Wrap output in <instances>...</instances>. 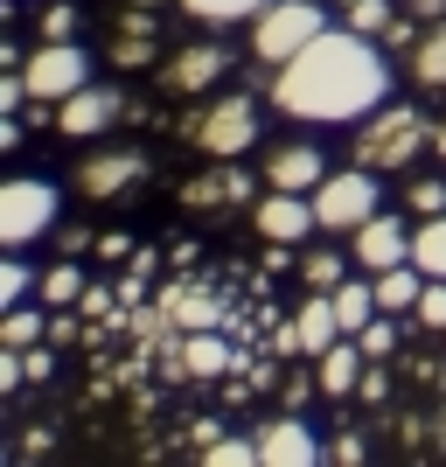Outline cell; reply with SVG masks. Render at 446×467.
Masks as SVG:
<instances>
[{"label": "cell", "mask_w": 446, "mask_h": 467, "mask_svg": "<svg viewBox=\"0 0 446 467\" xmlns=\"http://www.w3.org/2000/svg\"><path fill=\"white\" fill-rule=\"evenodd\" d=\"M258 7H272V0H182V15L202 21V28H237V21H252Z\"/></svg>", "instance_id": "603a6c76"}, {"label": "cell", "mask_w": 446, "mask_h": 467, "mask_svg": "<svg viewBox=\"0 0 446 467\" xmlns=\"http://www.w3.org/2000/svg\"><path fill=\"white\" fill-rule=\"evenodd\" d=\"M258 182L237 168V161H210L195 182H182V210H202V216H223V210H244Z\"/></svg>", "instance_id": "8fae6325"}, {"label": "cell", "mask_w": 446, "mask_h": 467, "mask_svg": "<svg viewBox=\"0 0 446 467\" xmlns=\"http://www.w3.org/2000/svg\"><path fill=\"white\" fill-rule=\"evenodd\" d=\"M244 28H252V57L265 63V70H279L286 57H300V49L328 28V15H321V0H272Z\"/></svg>", "instance_id": "277c9868"}, {"label": "cell", "mask_w": 446, "mask_h": 467, "mask_svg": "<svg viewBox=\"0 0 446 467\" xmlns=\"http://www.w3.org/2000/svg\"><path fill=\"white\" fill-rule=\"evenodd\" d=\"M21 84H28V98H42V105H63L70 91L91 84V57H84L78 42H42L36 57L21 63Z\"/></svg>", "instance_id": "ba28073f"}, {"label": "cell", "mask_w": 446, "mask_h": 467, "mask_svg": "<svg viewBox=\"0 0 446 467\" xmlns=\"http://www.w3.org/2000/svg\"><path fill=\"white\" fill-rule=\"evenodd\" d=\"M28 293H42V279H36V265H21L15 252H7V265H0V307H21Z\"/></svg>", "instance_id": "83f0119b"}, {"label": "cell", "mask_w": 446, "mask_h": 467, "mask_svg": "<svg viewBox=\"0 0 446 467\" xmlns=\"http://www.w3.org/2000/svg\"><path fill=\"white\" fill-rule=\"evenodd\" d=\"M419 293H426V273H419V265H390V273H377V307L384 314H411L419 307Z\"/></svg>", "instance_id": "ffe728a7"}, {"label": "cell", "mask_w": 446, "mask_h": 467, "mask_svg": "<svg viewBox=\"0 0 446 467\" xmlns=\"http://www.w3.org/2000/svg\"><path fill=\"white\" fill-rule=\"evenodd\" d=\"M328 300H335V321H342V335H363L369 321L384 314V307H377V279H369V273H363V279H342Z\"/></svg>", "instance_id": "ac0fdd59"}, {"label": "cell", "mask_w": 446, "mask_h": 467, "mask_svg": "<svg viewBox=\"0 0 446 467\" xmlns=\"http://www.w3.org/2000/svg\"><path fill=\"white\" fill-rule=\"evenodd\" d=\"M231 63H237V49L231 42H182V49H168L161 57V91L168 98H202V91H216V84L231 78Z\"/></svg>", "instance_id": "52a82bcc"}, {"label": "cell", "mask_w": 446, "mask_h": 467, "mask_svg": "<svg viewBox=\"0 0 446 467\" xmlns=\"http://www.w3.org/2000/svg\"><path fill=\"white\" fill-rule=\"evenodd\" d=\"M356 342H363V356L377 363V356H390V349H398V321H369V328L356 335Z\"/></svg>", "instance_id": "836d02e7"}, {"label": "cell", "mask_w": 446, "mask_h": 467, "mask_svg": "<svg viewBox=\"0 0 446 467\" xmlns=\"http://www.w3.org/2000/svg\"><path fill=\"white\" fill-rule=\"evenodd\" d=\"M300 279H307V293H335L342 279H349V258L342 252H307L300 258Z\"/></svg>", "instance_id": "484cf974"}, {"label": "cell", "mask_w": 446, "mask_h": 467, "mask_svg": "<svg viewBox=\"0 0 446 467\" xmlns=\"http://www.w3.org/2000/svg\"><path fill=\"white\" fill-rule=\"evenodd\" d=\"M42 42H78V0L42 7Z\"/></svg>", "instance_id": "4dcf8cb0"}, {"label": "cell", "mask_w": 446, "mask_h": 467, "mask_svg": "<svg viewBox=\"0 0 446 467\" xmlns=\"http://www.w3.org/2000/svg\"><path fill=\"white\" fill-rule=\"evenodd\" d=\"M328 461L356 467V461H363V440H356V432H342V440H335V447H328Z\"/></svg>", "instance_id": "d590c367"}, {"label": "cell", "mask_w": 446, "mask_h": 467, "mask_svg": "<svg viewBox=\"0 0 446 467\" xmlns=\"http://www.w3.org/2000/svg\"><path fill=\"white\" fill-rule=\"evenodd\" d=\"M57 231V182L42 175H21L0 189V244L21 252V244H36V237Z\"/></svg>", "instance_id": "8992f818"}, {"label": "cell", "mask_w": 446, "mask_h": 467, "mask_svg": "<svg viewBox=\"0 0 446 467\" xmlns=\"http://www.w3.org/2000/svg\"><path fill=\"white\" fill-rule=\"evenodd\" d=\"M202 461H210V467H252L258 440H216V447H202Z\"/></svg>", "instance_id": "d6a6232c"}, {"label": "cell", "mask_w": 446, "mask_h": 467, "mask_svg": "<svg viewBox=\"0 0 446 467\" xmlns=\"http://www.w3.org/2000/svg\"><path fill=\"white\" fill-rule=\"evenodd\" d=\"M42 300H49V307H78L84 300V265H70V258L49 265V273H42Z\"/></svg>", "instance_id": "4316f807"}, {"label": "cell", "mask_w": 446, "mask_h": 467, "mask_svg": "<svg viewBox=\"0 0 446 467\" xmlns=\"http://www.w3.org/2000/svg\"><path fill=\"white\" fill-rule=\"evenodd\" d=\"M342 342V321H335V300L328 293H307L300 300V314H293V328L279 335V349H300V356H321Z\"/></svg>", "instance_id": "2e32d148"}, {"label": "cell", "mask_w": 446, "mask_h": 467, "mask_svg": "<svg viewBox=\"0 0 446 467\" xmlns=\"http://www.w3.org/2000/svg\"><path fill=\"white\" fill-rule=\"evenodd\" d=\"M432 154H440V161H446V119H440V133H432Z\"/></svg>", "instance_id": "f35d334b"}, {"label": "cell", "mask_w": 446, "mask_h": 467, "mask_svg": "<svg viewBox=\"0 0 446 467\" xmlns=\"http://www.w3.org/2000/svg\"><path fill=\"white\" fill-rule=\"evenodd\" d=\"M175 363H182V377H223V363H231V349L216 342V335H202L195 328L189 342L175 349Z\"/></svg>", "instance_id": "7402d4cb"}, {"label": "cell", "mask_w": 446, "mask_h": 467, "mask_svg": "<svg viewBox=\"0 0 446 467\" xmlns=\"http://www.w3.org/2000/svg\"><path fill=\"white\" fill-rule=\"evenodd\" d=\"M405 210L411 216H440L446 210V182H405Z\"/></svg>", "instance_id": "1f68e13d"}, {"label": "cell", "mask_w": 446, "mask_h": 467, "mask_svg": "<svg viewBox=\"0 0 446 467\" xmlns=\"http://www.w3.org/2000/svg\"><path fill=\"white\" fill-rule=\"evenodd\" d=\"M182 140H189L202 161H237L258 147V98L244 91H216L202 98L189 119H182Z\"/></svg>", "instance_id": "3957f363"}, {"label": "cell", "mask_w": 446, "mask_h": 467, "mask_svg": "<svg viewBox=\"0 0 446 467\" xmlns=\"http://www.w3.org/2000/svg\"><path fill=\"white\" fill-rule=\"evenodd\" d=\"M411 265H419L426 279H446V210L411 223Z\"/></svg>", "instance_id": "44dd1931"}, {"label": "cell", "mask_w": 446, "mask_h": 467, "mask_svg": "<svg viewBox=\"0 0 446 467\" xmlns=\"http://www.w3.org/2000/svg\"><path fill=\"white\" fill-rule=\"evenodd\" d=\"M42 335H49V314H36V307H7V321H0V349H36Z\"/></svg>", "instance_id": "d4e9b609"}, {"label": "cell", "mask_w": 446, "mask_h": 467, "mask_svg": "<svg viewBox=\"0 0 446 467\" xmlns=\"http://www.w3.org/2000/svg\"><path fill=\"white\" fill-rule=\"evenodd\" d=\"M349 258L363 265L369 279L390 273V265H405V258H411V231H405V216H398V210H377L369 223H356V231H349Z\"/></svg>", "instance_id": "9c48e42d"}, {"label": "cell", "mask_w": 446, "mask_h": 467, "mask_svg": "<svg viewBox=\"0 0 446 467\" xmlns=\"http://www.w3.org/2000/svg\"><path fill=\"white\" fill-rule=\"evenodd\" d=\"M216 440H223V432H216V419H195V426H189V447H195V453L216 447Z\"/></svg>", "instance_id": "8d00e7d4"}, {"label": "cell", "mask_w": 446, "mask_h": 467, "mask_svg": "<svg viewBox=\"0 0 446 467\" xmlns=\"http://www.w3.org/2000/svg\"><path fill=\"white\" fill-rule=\"evenodd\" d=\"M314 461H328V447L314 440V426L300 419V411L258 426V467H314Z\"/></svg>", "instance_id": "5bb4252c"}, {"label": "cell", "mask_w": 446, "mask_h": 467, "mask_svg": "<svg viewBox=\"0 0 446 467\" xmlns=\"http://www.w3.org/2000/svg\"><path fill=\"white\" fill-rule=\"evenodd\" d=\"M7 7H15V0H7Z\"/></svg>", "instance_id": "ab89813d"}, {"label": "cell", "mask_w": 446, "mask_h": 467, "mask_svg": "<svg viewBox=\"0 0 446 467\" xmlns=\"http://www.w3.org/2000/svg\"><path fill=\"white\" fill-rule=\"evenodd\" d=\"M21 370H28V384H42V377L57 370V363H49V349L36 342V349H21Z\"/></svg>", "instance_id": "e575fe53"}, {"label": "cell", "mask_w": 446, "mask_h": 467, "mask_svg": "<svg viewBox=\"0 0 446 467\" xmlns=\"http://www.w3.org/2000/svg\"><path fill=\"white\" fill-rule=\"evenodd\" d=\"M342 21L356 36H390L398 28V0H342Z\"/></svg>", "instance_id": "cb8c5ba5"}, {"label": "cell", "mask_w": 446, "mask_h": 467, "mask_svg": "<svg viewBox=\"0 0 446 467\" xmlns=\"http://www.w3.org/2000/svg\"><path fill=\"white\" fill-rule=\"evenodd\" d=\"M133 182H147V154H140V147H105V154L78 161V189L91 195V202H112V195H126Z\"/></svg>", "instance_id": "7c38bea8"}, {"label": "cell", "mask_w": 446, "mask_h": 467, "mask_svg": "<svg viewBox=\"0 0 446 467\" xmlns=\"http://www.w3.org/2000/svg\"><path fill=\"white\" fill-rule=\"evenodd\" d=\"M432 133H440V126H432L419 105H390L384 98L377 112H363L349 126V161L356 168H377V175H405L419 154H432Z\"/></svg>", "instance_id": "7a4b0ae2"}, {"label": "cell", "mask_w": 446, "mask_h": 467, "mask_svg": "<svg viewBox=\"0 0 446 467\" xmlns=\"http://www.w3.org/2000/svg\"><path fill=\"white\" fill-rule=\"evenodd\" d=\"M363 342L356 335H342L335 349H321L314 356V377H321V398H349V390H363Z\"/></svg>", "instance_id": "e0dca14e"}, {"label": "cell", "mask_w": 446, "mask_h": 467, "mask_svg": "<svg viewBox=\"0 0 446 467\" xmlns=\"http://www.w3.org/2000/svg\"><path fill=\"white\" fill-rule=\"evenodd\" d=\"M328 182V154L314 140H279L265 154V189H293V195H314Z\"/></svg>", "instance_id": "9a60e30c"}, {"label": "cell", "mask_w": 446, "mask_h": 467, "mask_svg": "<svg viewBox=\"0 0 446 467\" xmlns=\"http://www.w3.org/2000/svg\"><path fill=\"white\" fill-rule=\"evenodd\" d=\"M265 98L300 126H356L390 98V63L377 49V36H356L342 21V28H321L300 57L279 63Z\"/></svg>", "instance_id": "6da1fadb"}, {"label": "cell", "mask_w": 446, "mask_h": 467, "mask_svg": "<svg viewBox=\"0 0 446 467\" xmlns=\"http://www.w3.org/2000/svg\"><path fill=\"white\" fill-rule=\"evenodd\" d=\"M258 237L265 244H307L314 231H321V216H314V195H293V189H272L265 202L252 210Z\"/></svg>", "instance_id": "4fadbf2b"}, {"label": "cell", "mask_w": 446, "mask_h": 467, "mask_svg": "<svg viewBox=\"0 0 446 467\" xmlns=\"http://www.w3.org/2000/svg\"><path fill=\"white\" fill-rule=\"evenodd\" d=\"M405 70H411L419 91H446V21H440V28H426V36H411Z\"/></svg>", "instance_id": "d6986e66"}, {"label": "cell", "mask_w": 446, "mask_h": 467, "mask_svg": "<svg viewBox=\"0 0 446 467\" xmlns=\"http://www.w3.org/2000/svg\"><path fill=\"white\" fill-rule=\"evenodd\" d=\"M112 63H154V28L147 21H119V42H112Z\"/></svg>", "instance_id": "f1b7e54d"}, {"label": "cell", "mask_w": 446, "mask_h": 467, "mask_svg": "<svg viewBox=\"0 0 446 467\" xmlns=\"http://www.w3.org/2000/svg\"><path fill=\"white\" fill-rule=\"evenodd\" d=\"M384 210V189H377V168H328V182L314 189V216H321V231L349 237L356 223H369V216Z\"/></svg>", "instance_id": "5b68a950"}, {"label": "cell", "mask_w": 446, "mask_h": 467, "mask_svg": "<svg viewBox=\"0 0 446 467\" xmlns=\"http://www.w3.org/2000/svg\"><path fill=\"white\" fill-rule=\"evenodd\" d=\"M411 321H419V328H432V335H446V279H426V293H419Z\"/></svg>", "instance_id": "f546056e"}, {"label": "cell", "mask_w": 446, "mask_h": 467, "mask_svg": "<svg viewBox=\"0 0 446 467\" xmlns=\"http://www.w3.org/2000/svg\"><path fill=\"white\" fill-rule=\"evenodd\" d=\"M119 112H126V91H112V84H84V91H70L57 105V133L63 140H98L112 133Z\"/></svg>", "instance_id": "30bf717a"}, {"label": "cell", "mask_w": 446, "mask_h": 467, "mask_svg": "<svg viewBox=\"0 0 446 467\" xmlns=\"http://www.w3.org/2000/svg\"><path fill=\"white\" fill-rule=\"evenodd\" d=\"M78 307H84V314H105V307H112V293H105V286H84Z\"/></svg>", "instance_id": "74e56055"}]
</instances>
